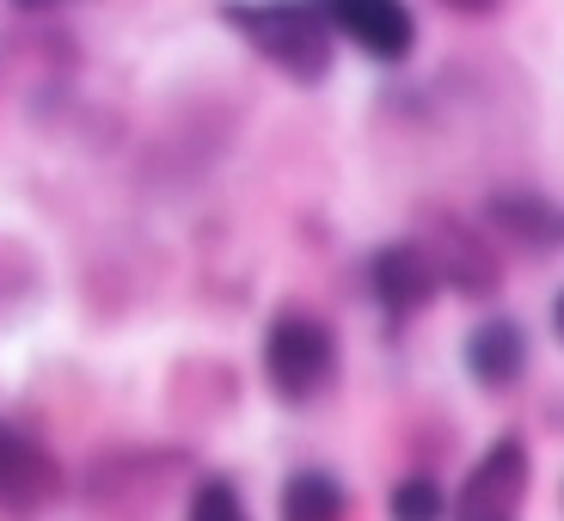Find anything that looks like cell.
<instances>
[{
  "instance_id": "1",
  "label": "cell",
  "mask_w": 564,
  "mask_h": 521,
  "mask_svg": "<svg viewBox=\"0 0 564 521\" xmlns=\"http://www.w3.org/2000/svg\"><path fill=\"white\" fill-rule=\"evenodd\" d=\"M258 375H264L276 405H289V411L319 405L338 387V332L313 307H276V319L264 325Z\"/></svg>"
},
{
  "instance_id": "2",
  "label": "cell",
  "mask_w": 564,
  "mask_h": 521,
  "mask_svg": "<svg viewBox=\"0 0 564 521\" xmlns=\"http://www.w3.org/2000/svg\"><path fill=\"white\" fill-rule=\"evenodd\" d=\"M221 19L252 43L258 56L295 86H319L332 74V13L325 7H282V0H258V7H221Z\"/></svg>"
},
{
  "instance_id": "3",
  "label": "cell",
  "mask_w": 564,
  "mask_h": 521,
  "mask_svg": "<svg viewBox=\"0 0 564 521\" xmlns=\"http://www.w3.org/2000/svg\"><path fill=\"white\" fill-rule=\"evenodd\" d=\"M528 485H534V454L522 436L485 442V454L466 466L460 491H454L448 521H522Z\"/></svg>"
},
{
  "instance_id": "4",
  "label": "cell",
  "mask_w": 564,
  "mask_h": 521,
  "mask_svg": "<svg viewBox=\"0 0 564 521\" xmlns=\"http://www.w3.org/2000/svg\"><path fill=\"white\" fill-rule=\"evenodd\" d=\"M62 497V460L31 430L0 417V515L31 521Z\"/></svg>"
},
{
  "instance_id": "5",
  "label": "cell",
  "mask_w": 564,
  "mask_h": 521,
  "mask_svg": "<svg viewBox=\"0 0 564 521\" xmlns=\"http://www.w3.org/2000/svg\"><path fill=\"white\" fill-rule=\"evenodd\" d=\"M368 289H375V307L387 319L405 325L442 295V270H436V258L423 252V240H387L381 252L368 258Z\"/></svg>"
},
{
  "instance_id": "6",
  "label": "cell",
  "mask_w": 564,
  "mask_h": 521,
  "mask_svg": "<svg viewBox=\"0 0 564 521\" xmlns=\"http://www.w3.org/2000/svg\"><path fill=\"white\" fill-rule=\"evenodd\" d=\"M417 240H423V252L436 258L442 289H454V295H466V301L497 295V282H503V270H497L491 246H485V234H479L473 221H454V215H442V221H430V227H423Z\"/></svg>"
},
{
  "instance_id": "7",
  "label": "cell",
  "mask_w": 564,
  "mask_h": 521,
  "mask_svg": "<svg viewBox=\"0 0 564 521\" xmlns=\"http://www.w3.org/2000/svg\"><path fill=\"white\" fill-rule=\"evenodd\" d=\"M332 13V31L350 37L368 62H381V68H399V62L417 50V19L411 7L399 0H338V7H325Z\"/></svg>"
},
{
  "instance_id": "8",
  "label": "cell",
  "mask_w": 564,
  "mask_h": 521,
  "mask_svg": "<svg viewBox=\"0 0 564 521\" xmlns=\"http://www.w3.org/2000/svg\"><path fill=\"white\" fill-rule=\"evenodd\" d=\"M460 362L479 393H516L528 375V332L516 319H503V313H491V319H479L466 332Z\"/></svg>"
},
{
  "instance_id": "9",
  "label": "cell",
  "mask_w": 564,
  "mask_h": 521,
  "mask_svg": "<svg viewBox=\"0 0 564 521\" xmlns=\"http://www.w3.org/2000/svg\"><path fill=\"white\" fill-rule=\"evenodd\" d=\"M485 227L522 252H564V203H552L546 191H491Z\"/></svg>"
},
{
  "instance_id": "10",
  "label": "cell",
  "mask_w": 564,
  "mask_h": 521,
  "mask_svg": "<svg viewBox=\"0 0 564 521\" xmlns=\"http://www.w3.org/2000/svg\"><path fill=\"white\" fill-rule=\"evenodd\" d=\"M350 515V491L338 473L325 466H295L276 491V521H344Z\"/></svg>"
},
{
  "instance_id": "11",
  "label": "cell",
  "mask_w": 564,
  "mask_h": 521,
  "mask_svg": "<svg viewBox=\"0 0 564 521\" xmlns=\"http://www.w3.org/2000/svg\"><path fill=\"white\" fill-rule=\"evenodd\" d=\"M448 509H454V497L430 473H405L387 491V521H448Z\"/></svg>"
},
{
  "instance_id": "12",
  "label": "cell",
  "mask_w": 564,
  "mask_h": 521,
  "mask_svg": "<svg viewBox=\"0 0 564 521\" xmlns=\"http://www.w3.org/2000/svg\"><path fill=\"white\" fill-rule=\"evenodd\" d=\"M184 521H252V509H246V491H240V485L221 479V473H209V479L191 485Z\"/></svg>"
},
{
  "instance_id": "13",
  "label": "cell",
  "mask_w": 564,
  "mask_h": 521,
  "mask_svg": "<svg viewBox=\"0 0 564 521\" xmlns=\"http://www.w3.org/2000/svg\"><path fill=\"white\" fill-rule=\"evenodd\" d=\"M552 338L564 344V289H558V295H552Z\"/></svg>"
}]
</instances>
